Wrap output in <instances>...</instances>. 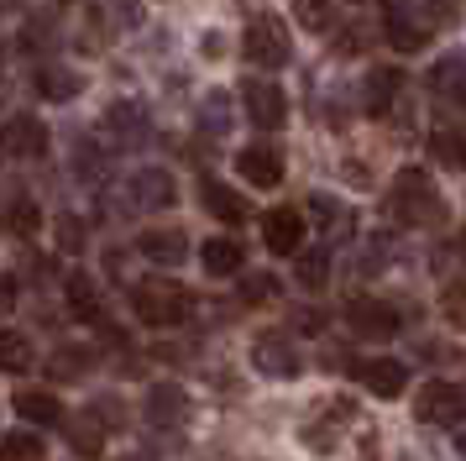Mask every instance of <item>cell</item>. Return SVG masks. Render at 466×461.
Here are the masks:
<instances>
[{
  "mask_svg": "<svg viewBox=\"0 0 466 461\" xmlns=\"http://www.w3.org/2000/svg\"><path fill=\"white\" fill-rule=\"evenodd\" d=\"M241 100H247V116H252L262 131H278L283 116H289V95H283L278 84H247V89H241Z\"/></svg>",
  "mask_w": 466,
  "mask_h": 461,
  "instance_id": "obj_5",
  "label": "cell"
},
{
  "mask_svg": "<svg viewBox=\"0 0 466 461\" xmlns=\"http://www.w3.org/2000/svg\"><path fill=\"white\" fill-rule=\"evenodd\" d=\"M299 283L304 289H325L330 283V251H304L299 257Z\"/></svg>",
  "mask_w": 466,
  "mask_h": 461,
  "instance_id": "obj_28",
  "label": "cell"
},
{
  "mask_svg": "<svg viewBox=\"0 0 466 461\" xmlns=\"http://www.w3.org/2000/svg\"><path fill=\"white\" fill-rule=\"evenodd\" d=\"M289 26L273 16V11H257L252 21H247V58L262 63V68H283L289 63Z\"/></svg>",
  "mask_w": 466,
  "mask_h": 461,
  "instance_id": "obj_2",
  "label": "cell"
},
{
  "mask_svg": "<svg viewBox=\"0 0 466 461\" xmlns=\"http://www.w3.org/2000/svg\"><path fill=\"white\" fill-rule=\"evenodd\" d=\"M299 26H309V32H325L330 21H336V0H299Z\"/></svg>",
  "mask_w": 466,
  "mask_h": 461,
  "instance_id": "obj_30",
  "label": "cell"
},
{
  "mask_svg": "<svg viewBox=\"0 0 466 461\" xmlns=\"http://www.w3.org/2000/svg\"><path fill=\"white\" fill-rule=\"evenodd\" d=\"M430 152H435V158H441L445 168H466V131H435V137H430Z\"/></svg>",
  "mask_w": 466,
  "mask_h": 461,
  "instance_id": "obj_25",
  "label": "cell"
},
{
  "mask_svg": "<svg viewBox=\"0 0 466 461\" xmlns=\"http://www.w3.org/2000/svg\"><path fill=\"white\" fill-rule=\"evenodd\" d=\"M142 251H147L152 262H178L189 251V241H184V230H147L142 236Z\"/></svg>",
  "mask_w": 466,
  "mask_h": 461,
  "instance_id": "obj_20",
  "label": "cell"
},
{
  "mask_svg": "<svg viewBox=\"0 0 466 461\" xmlns=\"http://www.w3.org/2000/svg\"><path fill=\"white\" fill-rule=\"evenodd\" d=\"M131 310L142 325H184L194 310V293L178 278H147L131 289Z\"/></svg>",
  "mask_w": 466,
  "mask_h": 461,
  "instance_id": "obj_1",
  "label": "cell"
},
{
  "mask_svg": "<svg viewBox=\"0 0 466 461\" xmlns=\"http://www.w3.org/2000/svg\"><path fill=\"white\" fill-rule=\"evenodd\" d=\"M58 247H64V251H79V247H85V226H79L74 215H58Z\"/></svg>",
  "mask_w": 466,
  "mask_h": 461,
  "instance_id": "obj_34",
  "label": "cell"
},
{
  "mask_svg": "<svg viewBox=\"0 0 466 461\" xmlns=\"http://www.w3.org/2000/svg\"><path fill=\"white\" fill-rule=\"evenodd\" d=\"M236 173L257 189H278L283 184V158H278L273 147H241L236 152Z\"/></svg>",
  "mask_w": 466,
  "mask_h": 461,
  "instance_id": "obj_6",
  "label": "cell"
},
{
  "mask_svg": "<svg viewBox=\"0 0 466 461\" xmlns=\"http://www.w3.org/2000/svg\"><path fill=\"white\" fill-rule=\"evenodd\" d=\"M309 210L319 215L325 236H346V230H351V215H346V205H340V200H330V194H315V200H309Z\"/></svg>",
  "mask_w": 466,
  "mask_h": 461,
  "instance_id": "obj_24",
  "label": "cell"
},
{
  "mask_svg": "<svg viewBox=\"0 0 466 461\" xmlns=\"http://www.w3.org/2000/svg\"><path fill=\"white\" fill-rule=\"evenodd\" d=\"M346 320L357 325V335H393L399 331V314L388 310V304H378V299H351L346 304Z\"/></svg>",
  "mask_w": 466,
  "mask_h": 461,
  "instance_id": "obj_9",
  "label": "cell"
},
{
  "mask_svg": "<svg viewBox=\"0 0 466 461\" xmlns=\"http://www.w3.org/2000/svg\"><path fill=\"white\" fill-rule=\"evenodd\" d=\"M0 367H5V373H26V367H32V352H26V335L22 331L0 335Z\"/></svg>",
  "mask_w": 466,
  "mask_h": 461,
  "instance_id": "obj_27",
  "label": "cell"
},
{
  "mask_svg": "<svg viewBox=\"0 0 466 461\" xmlns=\"http://www.w3.org/2000/svg\"><path fill=\"white\" fill-rule=\"evenodd\" d=\"M199 200H205V210H210L215 220H226V226H241V220H247V200H241L236 189H226L220 179H199Z\"/></svg>",
  "mask_w": 466,
  "mask_h": 461,
  "instance_id": "obj_8",
  "label": "cell"
},
{
  "mask_svg": "<svg viewBox=\"0 0 466 461\" xmlns=\"http://www.w3.org/2000/svg\"><path fill=\"white\" fill-rule=\"evenodd\" d=\"M131 194H137L142 210H163V205H173V179L157 173V168H142V173L131 179Z\"/></svg>",
  "mask_w": 466,
  "mask_h": 461,
  "instance_id": "obj_15",
  "label": "cell"
},
{
  "mask_svg": "<svg viewBox=\"0 0 466 461\" xmlns=\"http://www.w3.org/2000/svg\"><path fill=\"white\" fill-rule=\"evenodd\" d=\"M445 314H451V325L466 331V278H456V283L445 289Z\"/></svg>",
  "mask_w": 466,
  "mask_h": 461,
  "instance_id": "obj_33",
  "label": "cell"
},
{
  "mask_svg": "<svg viewBox=\"0 0 466 461\" xmlns=\"http://www.w3.org/2000/svg\"><path fill=\"white\" fill-rule=\"evenodd\" d=\"M89 367V356H58L53 362V377H68V373H85Z\"/></svg>",
  "mask_w": 466,
  "mask_h": 461,
  "instance_id": "obj_36",
  "label": "cell"
},
{
  "mask_svg": "<svg viewBox=\"0 0 466 461\" xmlns=\"http://www.w3.org/2000/svg\"><path fill=\"white\" fill-rule=\"evenodd\" d=\"M32 84H37V95H43V100H74V95H79V79H74L68 68H37Z\"/></svg>",
  "mask_w": 466,
  "mask_h": 461,
  "instance_id": "obj_21",
  "label": "cell"
},
{
  "mask_svg": "<svg viewBox=\"0 0 466 461\" xmlns=\"http://www.w3.org/2000/svg\"><path fill=\"white\" fill-rule=\"evenodd\" d=\"M58 5H68V0H58Z\"/></svg>",
  "mask_w": 466,
  "mask_h": 461,
  "instance_id": "obj_38",
  "label": "cell"
},
{
  "mask_svg": "<svg viewBox=\"0 0 466 461\" xmlns=\"http://www.w3.org/2000/svg\"><path fill=\"white\" fill-rule=\"evenodd\" d=\"M268 299H278V278L247 272V278H241V304H268Z\"/></svg>",
  "mask_w": 466,
  "mask_h": 461,
  "instance_id": "obj_31",
  "label": "cell"
},
{
  "mask_svg": "<svg viewBox=\"0 0 466 461\" xmlns=\"http://www.w3.org/2000/svg\"><path fill=\"white\" fill-rule=\"evenodd\" d=\"M68 446H74L79 456H100L106 435H100V425H95V419H74V425H68Z\"/></svg>",
  "mask_w": 466,
  "mask_h": 461,
  "instance_id": "obj_29",
  "label": "cell"
},
{
  "mask_svg": "<svg viewBox=\"0 0 466 461\" xmlns=\"http://www.w3.org/2000/svg\"><path fill=\"white\" fill-rule=\"evenodd\" d=\"M430 84L441 89L445 100L466 105V63H461V58H445V63H435V74H430Z\"/></svg>",
  "mask_w": 466,
  "mask_h": 461,
  "instance_id": "obj_19",
  "label": "cell"
},
{
  "mask_svg": "<svg viewBox=\"0 0 466 461\" xmlns=\"http://www.w3.org/2000/svg\"><path fill=\"white\" fill-rule=\"evenodd\" d=\"M393 205H399V215H403V220H414V226L441 220V194H435L430 179L414 173V168H403V173H399V184H393Z\"/></svg>",
  "mask_w": 466,
  "mask_h": 461,
  "instance_id": "obj_3",
  "label": "cell"
},
{
  "mask_svg": "<svg viewBox=\"0 0 466 461\" xmlns=\"http://www.w3.org/2000/svg\"><path fill=\"white\" fill-rule=\"evenodd\" d=\"M0 461H47V446L32 430H11L0 440Z\"/></svg>",
  "mask_w": 466,
  "mask_h": 461,
  "instance_id": "obj_22",
  "label": "cell"
},
{
  "mask_svg": "<svg viewBox=\"0 0 466 461\" xmlns=\"http://www.w3.org/2000/svg\"><path fill=\"white\" fill-rule=\"evenodd\" d=\"M361 42H367V32H361V26H340V32H336V53H346V58H351V53H361Z\"/></svg>",
  "mask_w": 466,
  "mask_h": 461,
  "instance_id": "obj_35",
  "label": "cell"
},
{
  "mask_svg": "<svg viewBox=\"0 0 466 461\" xmlns=\"http://www.w3.org/2000/svg\"><path fill=\"white\" fill-rule=\"evenodd\" d=\"M16 415L26 425H64V404L47 394V388H22L16 394Z\"/></svg>",
  "mask_w": 466,
  "mask_h": 461,
  "instance_id": "obj_13",
  "label": "cell"
},
{
  "mask_svg": "<svg viewBox=\"0 0 466 461\" xmlns=\"http://www.w3.org/2000/svg\"><path fill=\"white\" fill-rule=\"evenodd\" d=\"M147 419L163 425V430H178V425L189 419V398L178 394V388H152L147 394Z\"/></svg>",
  "mask_w": 466,
  "mask_h": 461,
  "instance_id": "obj_14",
  "label": "cell"
},
{
  "mask_svg": "<svg viewBox=\"0 0 466 461\" xmlns=\"http://www.w3.org/2000/svg\"><path fill=\"white\" fill-rule=\"evenodd\" d=\"M110 126H116V131H131V142H147V116H142V105H131V100L110 105Z\"/></svg>",
  "mask_w": 466,
  "mask_h": 461,
  "instance_id": "obj_26",
  "label": "cell"
},
{
  "mask_svg": "<svg viewBox=\"0 0 466 461\" xmlns=\"http://www.w3.org/2000/svg\"><path fill=\"white\" fill-rule=\"evenodd\" d=\"M68 310L79 314V320H89V325H106V314H100V293H95V283H89L85 272L68 278Z\"/></svg>",
  "mask_w": 466,
  "mask_h": 461,
  "instance_id": "obj_17",
  "label": "cell"
},
{
  "mask_svg": "<svg viewBox=\"0 0 466 461\" xmlns=\"http://www.w3.org/2000/svg\"><path fill=\"white\" fill-rule=\"evenodd\" d=\"M37 226H43V210L32 205V200H16L11 205V230L16 236H37Z\"/></svg>",
  "mask_w": 466,
  "mask_h": 461,
  "instance_id": "obj_32",
  "label": "cell"
},
{
  "mask_svg": "<svg viewBox=\"0 0 466 461\" xmlns=\"http://www.w3.org/2000/svg\"><path fill=\"white\" fill-rule=\"evenodd\" d=\"M461 415H466V394L456 383H424L414 394V419H424V425H456Z\"/></svg>",
  "mask_w": 466,
  "mask_h": 461,
  "instance_id": "obj_4",
  "label": "cell"
},
{
  "mask_svg": "<svg viewBox=\"0 0 466 461\" xmlns=\"http://www.w3.org/2000/svg\"><path fill=\"white\" fill-rule=\"evenodd\" d=\"M5 147L16 152V158H43L47 152V126L37 116H16V121L5 126Z\"/></svg>",
  "mask_w": 466,
  "mask_h": 461,
  "instance_id": "obj_12",
  "label": "cell"
},
{
  "mask_svg": "<svg viewBox=\"0 0 466 461\" xmlns=\"http://www.w3.org/2000/svg\"><path fill=\"white\" fill-rule=\"evenodd\" d=\"M199 257H205V272H210V278H231V272L247 262V257H241V247H236V241H226V236L205 241V251H199Z\"/></svg>",
  "mask_w": 466,
  "mask_h": 461,
  "instance_id": "obj_18",
  "label": "cell"
},
{
  "mask_svg": "<svg viewBox=\"0 0 466 461\" xmlns=\"http://www.w3.org/2000/svg\"><path fill=\"white\" fill-rule=\"evenodd\" d=\"M388 37H393V47L399 53H420L424 42H430V26H420V21H403L399 11L388 16Z\"/></svg>",
  "mask_w": 466,
  "mask_h": 461,
  "instance_id": "obj_23",
  "label": "cell"
},
{
  "mask_svg": "<svg viewBox=\"0 0 466 461\" xmlns=\"http://www.w3.org/2000/svg\"><path fill=\"white\" fill-rule=\"evenodd\" d=\"M262 236H268V247L278 251V257H289V251H299V241H304V220H299V210H268L262 215Z\"/></svg>",
  "mask_w": 466,
  "mask_h": 461,
  "instance_id": "obj_7",
  "label": "cell"
},
{
  "mask_svg": "<svg viewBox=\"0 0 466 461\" xmlns=\"http://www.w3.org/2000/svg\"><path fill=\"white\" fill-rule=\"evenodd\" d=\"M399 89H403L399 68H372V74H367V110H372V116H382V110L393 105V95H399Z\"/></svg>",
  "mask_w": 466,
  "mask_h": 461,
  "instance_id": "obj_16",
  "label": "cell"
},
{
  "mask_svg": "<svg viewBox=\"0 0 466 461\" xmlns=\"http://www.w3.org/2000/svg\"><path fill=\"white\" fill-rule=\"evenodd\" d=\"M456 451H461V456H466V430H456Z\"/></svg>",
  "mask_w": 466,
  "mask_h": 461,
  "instance_id": "obj_37",
  "label": "cell"
},
{
  "mask_svg": "<svg viewBox=\"0 0 466 461\" xmlns=\"http://www.w3.org/2000/svg\"><path fill=\"white\" fill-rule=\"evenodd\" d=\"M252 362H257L268 377H294V373H299V352L283 341V335H262V341L252 346Z\"/></svg>",
  "mask_w": 466,
  "mask_h": 461,
  "instance_id": "obj_10",
  "label": "cell"
},
{
  "mask_svg": "<svg viewBox=\"0 0 466 461\" xmlns=\"http://www.w3.org/2000/svg\"><path fill=\"white\" fill-rule=\"evenodd\" d=\"M357 377L372 388L378 398H399L403 388H409V373H403V362H388V356H378V362H367V367H357Z\"/></svg>",
  "mask_w": 466,
  "mask_h": 461,
  "instance_id": "obj_11",
  "label": "cell"
}]
</instances>
